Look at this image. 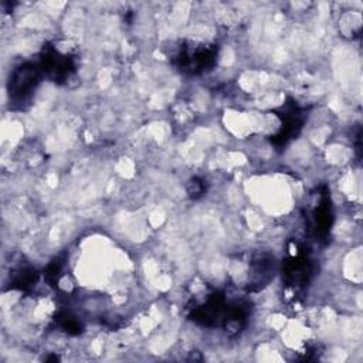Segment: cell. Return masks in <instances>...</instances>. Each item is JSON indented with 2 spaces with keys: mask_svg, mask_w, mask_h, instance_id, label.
Returning a JSON list of instances; mask_svg holds the SVG:
<instances>
[{
  "mask_svg": "<svg viewBox=\"0 0 363 363\" xmlns=\"http://www.w3.org/2000/svg\"><path fill=\"white\" fill-rule=\"evenodd\" d=\"M35 81H37V72L33 67L30 65H24L21 68H18L11 79L10 84V95L13 98H26L30 91L35 86Z\"/></svg>",
  "mask_w": 363,
  "mask_h": 363,
  "instance_id": "cell-1",
  "label": "cell"
}]
</instances>
